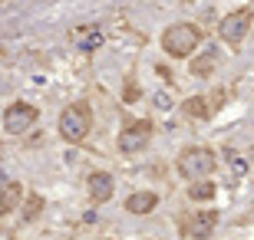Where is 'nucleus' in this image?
Segmentation results:
<instances>
[{
	"label": "nucleus",
	"instance_id": "1",
	"mask_svg": "<svg viewBox=\"0 0 254 240\" xmlns=\"http://www.w3.org/2000/svg\"><path fill=\"white\" fill-rule=\"evenodd\" d=\"M175 165H179V175L185 178V181H205L218 168V155L205 145H191V148H182V155H179Z\"/></svg>",
	"mask_w": 254,
	"mask_h": 240
},
{
	"label": "nucleus",
	"instance_id": "2",
	"mask_svg": "<svg viewBox=\"0 0 254 240\" xmlns=\"http://www.w3.org/2000/svg\"><path fill=\"white\" fill-rule=\"evenodd\" d=\"M198 43H201V30H198L195 23H172V27L162 33V49L169 56H175V59L191 56L198 49Z\"/></svg>",
	"mask_w": 254,
	"mask_h": 240
},
{
	"label": "nucleus",
	"instance_id": "3",
	"mask_svg": "<svg viewBox=\"0 0 254 240\" xmlns=\"http://www.w3.org/2000/svg\"><path fill=\"white\" fill-rule=\"evenodd\" d=\"M89 129H93V109H89V102H73L69 109H63V115H60V135L69 145H79L89 135Z\"/></svg>",
	"mask_w": 254,
	"mask_h": 240
},
{
	"label": "nucleus",
	"instance_id": "4",
	"mask_svg": "<svg viewBox=\"0 0 254 240\" xmlns=\"http://www.w3.org/2000/svg\"><path fill=\"white\" fill-rule=\"evenodd\" d=\"M251 23H254V13H251L248 7L231 10V13L221 20V27H218V37L225 40L228 47H241V43H245V37H248V30H251Z\"/></svg>",
	"mask_w": 254,
	"mask_h": 240
},
{
	"label": "nucleus",
	"instance_id": "5",
	"mask_svg": "<svg viewBox=\"0 0 254 240\" xmlns=\"http://www.w3.org/2000/svg\"><path fill=\"white\" fill-rule=\"evenodd\" d=\"M40 119V109H33L30 102H13L7 112H3V129L10 135H23V132L33 129V122Z\"/></svg>",
	"mask_w": 254,
	"mask_h": 240
},
{
	"label": "nucleus",
	"instance_id": "6",
	"mask_svg": "<svg viewBox=\"0 0 254 240\" xmlns=\"http://www.w3.org/2000/svg\"><path fill=\"white\" fill-rule=\"evenodd\" d=\"M149 139H152V122L149 119L129 122V125L123 129V135H119V151L135 155V151H142V148L149 145Z\"/></svg>",
	"mask_w": 254,
	"mask_h": 240
},
{
	"label": "nucleus",
	"instance_id": "7",
	"mask_svg": "<svg viewBox=\"0 0 254 240\" xmlns=\"http://www.w3.org/2000/svg\"><path fill=\"white\" fill-rule=\"evenodd\" d=\"M182 231L189 234L191 240H208L211 234L218 231V211H198V214H191Z\"/></svg>",
	"mask_w": 254,
	"mask_h": 240
},
{
	"label": "nucleus",
	"instance_id": "8",
	"mask_svg": "<svg viewBox=\"0 0 254 240\" xmlns=\"http://www.w3.org/2000/svg\"><path fill=\"white\" fill-rule=\"evenodd\" d=\"M86 188H89L93 204H106L109 197H113V191H116V178L109 175V171H93V175L86 178Z\"/></svg>",
	"mask_w": 254,
	"mask_h": 240
},
{
	"label": "nucleus",
	"instance_id": "9",
	"mask_svg": "<svg viewBox=\"0 0 254 240\" xmlns=\"http://www.w3.org/2000/svg\"><path fill=\"white\" fill-rule=\"evenodd\" d=\"M155 204H159V194L155 191H135L126 197V211L129 214H152Z\"/></svg>",
	"mask_w": 254,
	"mask_h": 240
},
{
	"label": "nucleus",
	"instance_id": "10",
	"mask_svg": "<svg viewBox=\"0 0 254 240\" xmlns=\"http://www.w3.org/2000/svg\"><path fill=\"white\" fill-rule=\"evenodd\" d=\"M20 197H23V188L17 181H7V185L0 188V214H10L20 204Z\"/></svg>",
	"mask_w": 254,
	"mask_h": 240
},
{
	"label": "nucleus",
	"instance_id": "11",
	"mask_svg": "<svg viewBox=\"0 0 254 240\" xmlns=\"http://www.w3.org/2000/svg\"><path fill=\"white\" fill-rule=\"evenodd\" d=\"M182 112H185L189 119H198V122H208V119H211L208 99H201V96H191V99H185V102H182Z\"/></svg>",
	"mask_w": 254,
	"mask_h": 240
},
{
	"label": "nucleus",
	"instance_id": "12",
	"mask_svg": "<svg viewBox=\"0 0 254 240\" xmlns=\"http://www.w3.org/2000/svg\"><path fill=\"white\" fill-rule=\"evenodd\" d=\"M215 194H218V188L211 185L208 178H205V181H191V188H189V197H191V201H211Z\"/></svg>",
	"mask_w": 254,
	"mask_h": 240
},
{
	"label": "nucleus",
	"instance_id": "13",
	"mask_svg": "<svg viewBox=\"0 0 254 240\" xmlns=\"http://www.w3.org/2000/svg\"><path fill=\"white\" fill-rule=\"evenodd\" d=\"M215 63H218V53L208 49V53H201V59H191V73L195 76H208L211 69H215Z\"/></svg>",
	"mask_w": 254,
	"mask_h": 240
},
{
	"label": "nucleus",
	"instance_id": "14",
	"mask_svg": "<svg viewBox=\"0 0 254 240\" xmlns=\"http://www.w3.org/2000/svg\"><path fill=\"white\" fill-rule=\"evenodd\" d=\"M99 43H103V33H99V30H93V33H89V37H86L79 47H83L86 53H93V49H99Z\"/></svg>",
	"mask_w": 254,
	"mask_h": 240
},
{
	"label": "nucleus",
	"instance_id": "15",
	"mask_svg": "<svg viewBox=\"0 0 254 240\" xmlns=\"http://www.w3.org/2000/svg\"><path fill=\"white\" fill-rule=\"evenodd\" d=\"M40 207H43V201H40V197H30V204H27V217H37Z\"/></svg>",
	"mask_w": 254,
	"mask_h": 240
}]
</instances>
